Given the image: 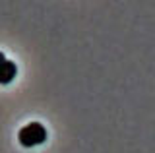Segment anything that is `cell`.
Listing matches in <instances>:
<instances>
[{
	"mask_svg": "<svg viewBox=\"0 0 155 153\" xmlns=\"http://www.w3.org/2000/svg\"><path fill=\"white\" fill-rule=\"evenodd\" d=\"M4 62H6V56H4V54H2V52H0V66H2V64H4Z\"/></svg>",
	"mask_w": 155,
	"mask_h": 153,
	"instance_id": "obj_3",
	"label": "cell"
},
{
	"mask_svg": "<svg viewBox=\"0 0 155 153\" xmlns=\"http://www.w3.org/2000/svg\"><path fill=\"white\" fill-rule=\"evenodd\" d=\"M16 74H18L16 64H14L12 60H6L2 66H0V85H6V83H10L14 78H16Z\"/></svg>",
	"mask_w": 155,
	"mask_h": 153,
	"instance_id": "obj_2",
	"label": "cell"
},
{
	"mask_svg": "<svg viewBox=\"0 0 155 153\" xmlns=\"http://www.w3.org/2000/svg\"><path fill=\"white\" fill-rule=\"evenodd\" d=\"M18 140L23 147H35L47 142V128L41 122H31L18 132Z\"/></svg>",
	"mask_w": 155,
	"mask_h": 153,
	"instance_id": "obj_1",
	"label": "cell"
}]
</instances>
